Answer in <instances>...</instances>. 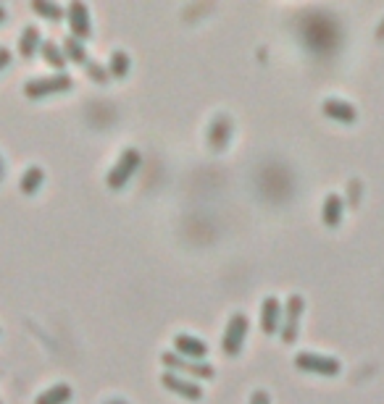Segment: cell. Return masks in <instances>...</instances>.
<instances>
[{"label":"cell","instance_id":"cell-12","mask_svg":"<svg viewBox=\"0 0 384 404\" xmlns=\"http://www.w3.org/2000/svg\"><path fill=\"white\" fill-rule=\"evenodd\" d=\"M71 386L69 383H53L45 391H40L35 399V404H66L71 399Z\"/></svg>","mask_w":384,"mask_h":404},{"label":"cell","instance_id":"cell-6","mask_svg":"<svg viewBox=\"0 0 384 404\" xmlns=\"http://www.w3.org/2000/svg\"><path fill=\"white\" fill-rule=\"evenodd\" d=\"M161 383L169 388V391H174V394L184 396V399H192V402H198L203 399V386L198 381L187 378L182 373H174V370H166V373H161Z\"/></svg>","mask_w":384,"mask_h":404},{"label":"cell","instance_id":"cell-21","mask_svg":"<svg viewBox=\"0 0 384 404\" xmlns=\"http://www.w3.org/2000/svg\"><path fill=\"white\" fill-rule=\"evenodd\" d=\"M247 404H271L269 391H263V388H255L253 394H250V402H247Z\"/></svg>","mask_w":384,"mask_h":404},{"label":"cell","instance_id":"cell-5","mask_svg":"<svg viewBox=\"0 0 384 404\" xmlns=\"http://www.w3.org/2000/svg\"><path fill=\"white\" fill-rule=\"evenodd\" d=\"M295 365L300 370H308V373H321V376H337L340 373V360L332 357V354H319V352H297L295 354Z\"/></svg>","mask_w":384,"mask_h":404},{"label":"cell","instance_id":"cell-19","mask_svg":"<svg viewBox=\"0 0 384 404\" xmlns=\"http://www.w3.org/2000/svg\"><path fill=\"white\" fill-rule=\"evenodd\" d=\"M129 63H132L129 55L116 48V50L111 53V60H108V71H111L114 77L122 79V77H127V74H129Z\"/></svg>","mask_w":384,"mask_h":404},{"label":"cell","instance_id":"cell-8","mask_svg":"<svg viewBox=\"0 0 384 404\" xmlns=\"http://www.w3.org/2000/svg\"><path fill=\"white\" fill-rule=\"evenodd\" d=\"M303 310H306V302L300 294H289L287 300V307H284V315H282V342H295L297 339V328H300V315H303Z\"/></svg>","mask_w":384,"mask_h":404},{"label":"cell","instance_id":"cell-15","mask_svg":"<svg viewBox=\"0 0 384 404\" xmlns=\"http://www.w3.org/2000/svg\"><path fill=\"white\" fill-rule=\"evenodd\" d=\"M40 50H43L45 60L50 63L53 69L63 71V66H66V50H63L61 45L55 43V40H43V45H40Z\"/></svg>","mask_w":384,"mask_h":404},{"label":"cell","instance_id":"cell-7","mask_svg":"<svg viewBox=\"0 0 384 404\" xmlns=\"http://www.w3.org/2000/svg\"><path fill=\"white\" fill-rule=\"evenodd\" d=\"M66 21L71 26V35L79 40H87L92 35V18H90V6L87 3H79L71 0L69 9H66Z\"/></svg>","mask_w":384,"mask_h":404},{"label":"cell","instance_id":"cell-20","mask_svg":"<svg viewBox=\"0 0 384 404\" xmlns=\"http://www.w3.org/2000/svg\"><path fill=\"white\" fill-rule=\"evenodd\" d=\"M85 71L90 74V79H95L97 84H105L108 82V77H111V71H108V66H103V63H97L95 58H90L87 63H85Z\"/></svg>","mask_w":384,"mask_h":404},{"label":"cell","instance_id":"cell-18","mask_svg":"<svg viewBox=\"0 0 384 404\" xmlns=\"http://www.w3.org/2000/svg\"><path fill=\"white\" fill-rule=\"evenodd\" d=\"M43 181H45L43 165H29L26 173L21 176V192H24V195H32V192L40 190V184H43Z\"/></svg>","mask_w":384,"mask_h":404},{"label":"cell","instance_id":"cell-10","mask_svg":"<svg viewBox=\"0 0 384 404\" xmlns=\"http://www.w3.org/2000/svg\"><path fill=\"white\" fill-rule=\"evenodd\" d=\"M282 315H284V310H282V302L279 297H274L269 294L266 300L261 302V328L263 334H277L282 326Z\"/></svg>","mask_w":384,"mask_h":404},{"label":"cell","instance_id":"cell-4","mask_svg":"<svg viewBox=\"0 0 384 404\" xmlns=\"http://www.w3.org/2000/svg\"><path fill=\"white\" fill-rule=\"evenodd\" d=\"M245 336H247V315L237 310V312L229 315L227 326H224V336H221V349H224V354L237 357V354L242 352Z\"/></svg>","mask_w":384,"mask_h":404},{"label":"cell","instance_id":"cell-1","mask_svg":"<svg viewBox=\"0 0 384 404\" xmlns=\"http://www.w3.org/2000/svg\"><path fill=\"white\" fill-rule=\"evenodd\" d=\"M74 87V79L66 71H55L48 77H32L24 82V95L26 97H45L55 95V92H69Z\"/></svg>","mask_w":384,"mask_h":404},{"label":"cell","instance_id":"cell-24","mask_svg":"<svg viewBox=\"0 0 384 404\" xmlns=\"http://www.w3.org/2000/svg\"><path fill=\"white\" fill-rule=\"evenodd\" d=\"M0 165H3V163H0ZM0 176H3V173H0Z\"/></svg>","mask_w":384,"mask_h":404},{"label":"cell","instance_id":"cell-13","mask_svg":"<svg viewBox=\"0 0 384 404\" xmlns=\"http://www.w3.org/2000/svg\"><path fill=\"white\" fill-rule=\"evenodd\" d=\"M40 45H43V35H40V29L35 24L24 26V32L18 37V53L24 55V58H32L37 50H40Z\"/></svg>","mask_w":384,"mask_h":404},{"label":"cell","instance_id":"cell-11","mask_svg":"<svg viewBox=\"0 0 384 404\" xmlns=\"http://www.w3.org/2000/svg\"><path fill=\"white\" fill-rule=\"evenodd\" d=\"M321 111L329 116V119H337V121H345V124H350V121H356V105H350L348 100H340V97H326L321 103Z\"/></svg>","mask_w":384,"mask_h":404},{"label":"cell","instance_id":"cell-23","mask_svg":"<svg viewBox=\"0 0 384 404\" xmlns=\"http://www.w3.org/2000/svg\"><path fill=\"white\" fill-rule=\"evenodd\" d=\"M6 16H9V11H6V6H0V21H6Z\"/></svg>","mask_w":384,"mask_h":404},{"label":"cell","instance_id":"cell-22","mask_svg":"<svg viewBox=\"0 0 384 404\" xmlns=\"http://www.w3.org/2000/svg\"><path fill=\"white\" fill-rule=\"evenodd\" d=\"M9 63H11V50L6 48V45H0V71L6 69Z\"/></svg>","mask_w":384,"mask_h":404},{"label":"cell","instance_id":"cell-14","mask_svg":"<svg viewBox=\"0 0 384 404\" xmlns=\"http://www.w3.org/2000/svg\"><path fill=\"white\" fill-rule=\"evenodd\" d=\"M342 210H345V205H342V197L340 195H326V200H324V210H321V218L326 226H337L342 221Z\"/></svg>","mask_w":384,"mask_h":404},{"label":"cell","instance_id":"cell-17","mask_svg":"<svg viewBox=\"0 0 384 404\" xmlns=\"http://www.w3.org/2000/svg\"><path fill=\"white\" fill-rule=\"evenodd\" d=\"M32 11L40 13V16H48L53 21H61L66 18V9L58 6V3H53V0H32Z\"/></svg>","mask_w":384,"mask_h":404},{"label":"cell","instance_id":"cell-3","mask_svg":"<svg viewBox=\"0 0 384 404\" xmlns=\"http://www.w3.org/2000/svg\"><path fill=\"white\" fill-rule=\"evenodd\" d=\"M161 362L166 365L169 370H174V373H187L192 378H213L216 376V368L206 360H190V357H184V354L174 352V349H169V352L161 354Z\"/></svg>","mask_w":384,"mask_h":404},{"label":"cell","instance_id":"cell-9","mask_svg":"<svg viewBox=\"0 0 384 404\" xmlns=\"http://www.w3.org/2000/svg\"><path fill=\"white\" fill-rule=\"evenodd\" d=\"M174 352L184 354V357H190V360H206V357H208V344L203 342L201 336L179 331V334L174 336Z\"/></svg>","mask_w":384,"mask_h":404},{"label":"cell","instance_id":"cell-16","mask_svg":"<svg viewBox=\"0 0 384 404\" xmlns=\"http://www.w3.org/2000/svg\"><path fill=\"white\" fill-rule=\"evenodd\" d=\"M63 50H66V58L77 60L79 66H85V63L90 60L85 43H82L79 37H74V35H66V37H63Z\"/></svg>","mask_w":384,"mask_h":404},{"label":"cell","instance_id":"cell-2","mask_svg":"<svg viewBox=\"0 0 384 404\" xmlns=\"http://www.w3.org/2000/svg\"><path fill=\"white\" fill-rule=\"evenodd\" d=\"M140 160H142L140 150H134V147H124L122 155L116 158V163L111 165L108 176H105V184H108L111 190H122L124 184L132 179V173L140 168Z\"/></svg>","mask_w":384,"mask_h":404}]
</instances>
